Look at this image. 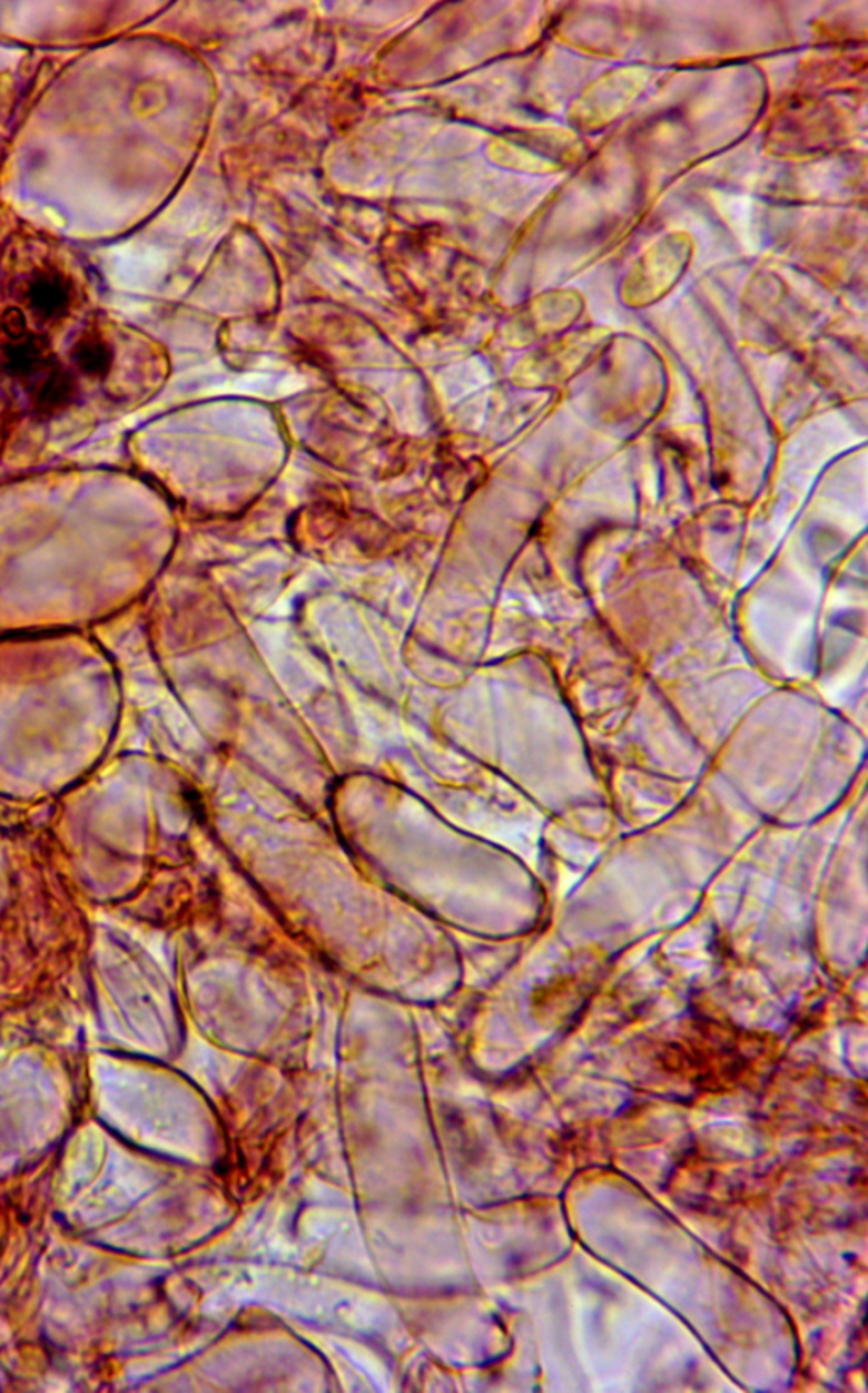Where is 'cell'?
Here are the masks:
<instances>
[{"mask_svg": "<svg viewBox=\"0 0 868 1393\" xmlns=\"http://www.w3.org/2000/svg\"><path fill=\"white\" fill-rule=\"evenodd\" d=\"M26 299L34 317L58 320L70 306V284L56 272H36L27 283Z\"/></svg>", "mask_w": 868, "mask_h": 1393, "instance_id": "cell-1", "label": "cell"}, {"mask_svg": "<svg viewBox=\"0 0 868 1393\" xmlns=\"http://www.w3.org/2000/svg\"><path fill=\"white\" fill-rule=\"evenodd\" d=\"M53 364L55 361L46 355V345H43L42 339L37 336L12 340L2 349L4 371L15 379H36L43 376Z\"/></svg>", "mask_w": 868, "mask_h": 1393, "instance_id": "cell-2", "label": "cell"}, {"mask_svg": "<svg viewBox=\"0 0 868 1393\" xmlns=\"http://www.w3.org/2000/svg\"><path fill=\"white\" fill-rule=\"evenodd\" d=\"M75 396V380L60 365L53 364L34 387L33 405L43 414L67 408Z\"/></svg>", "mask_w": 868, "mask_h": 1393, "instance_id": "cell-3", "label": "cell"}, {"mask_svg": "<svg viewBox=\"0 0 868 1393\" xmlns=\"http://www.w3.org/2000/svg\"><path fill=\"white\" fill-rule=\"evenodd\" d=\"M71 361L87 376L104 377L111 368V350L102 340L87 336L71 349Z\"/></svg>", "mask_w": 868, "mask_h": 1393, "instance_id": "cell-4", "label": "cell"}, {"mask_svg": "<svg viewBox=\"0 0 868 1393\" xmlns=\"http://www.w3.org/2000/svg\"><path fill=\"white\" fill-rule=\"evenodd\" d=\"M2 327L9 339L19 340L26 336V318L18 308L8 309L2 317Z\"/></svg>", "mask_w": 868, "mask_h": 1393, "instance_id": "cell-5", "label": "cell"}]
</instances>
